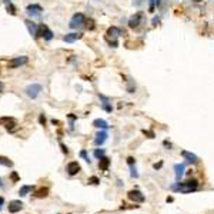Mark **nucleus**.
Listing matches in <instances>:
<instances>
[{
	"label": "nucleus",
	"mask_w": 214,
	"mask_h": 214,
	"mask_svg": "<svg viewBox=\"0 0 214 214\" xmlns=\"http://www.w3.org/2000/svg\"><path fill=\"white\" fill-rule=\"evenodd\" d=\"M171 190L176 193H181V194H188V193H194L198 190V181L197 180H188L186 183H176L171 186Z\"/></svg>",
	"instance_id": "nucleus-1"
},
{
	"label": "nucleus",
	"mask_w": 214,
	"mask_h": 214,
	"mask_svg": "<svg viewBox=\"0 0 214 214\" xmlns=\"http://www.w3.org/2000/svg\"><path fill=\"white\" fill-rule=\"evenodd\" d=\"M121 34V30L119 27H110L109 30H107V34H106V40L109 42V44L113 47H117V44H119V42H117V37Z\"/></svg>",
	"instance_id": "nucleus-2"
},
{
	"label": "nucleus",
	"mask_w": 214,
	"mask_h": 214,
	"mask_svg": "<svg viewBox=\"0 0 214 214\" xmlns=\"http://www.w3.org/2000/svg\"><path fill=\"white\" fill-rule=\"evenodd\" d=\"M84 23H86L84 14L83 13H76L74 16L71 17V20H70V27L71 29H79V27H81Z\"/></svg>",
	"instance_id": "nucleus-3"
},
{
	"label": "nucleus",
	"mask_w": 214,
	"mask_h": 214,
	"mask_svg": "<svg viewBox=\"0 0 214 214\" xmlns=\"http://www.w3.org/2000/svg\"><path fill=\"white\" fill-rule=\"evenodd\" d=\"M143 20H144V13H143V12H137V13L129 20V27L137 29L140 24L143 23Z\"/></svg>",
	"instance_id": "nucleus-4"
},
{
	"label": "nucleus",
	"mask_w": 214,
	"mask_h": 214,
	"mask_svg": "<svg viewBox=\"0 0 214 214\" xmlns=\"http://www.w3.org/2000/svg\"><path fill=\"white\" fill-rule=\"evenodd\" d=\"M37 37H43L44 40L49 42V40L53 39V32L47 27L46 24H40V26H39V30H37Z\"/></svg>",
	"instance_id": "nucleus-5"
},
{
	"label": "nucleus",
	"mask_w": 214,
	"mask_h": 214,
	"mask_svg": "<svg viewBox=\"0 0 214 214\" xmlns=\"http://www.w3.org/2000/svg\"><path fill=\"white\" fill-rule=\"evenodd\" d=\"M42 84H30V86H27V87H26V90H24V91H26V94H27L29 97L30 98H36L39 96V93H40V91H42Z\"/></svg>",
	"instance_id": "nucleus-6"
},
{
	"label": "nucleus",
	"mask_w": 214,
	"mask_h": 214,
	"mask_svg": "<svg viewBox=\"0 0 214 214\" xmlns=\"http://www.w3.org/2000/svg\"><path fill=\"white\" fill-rule=\"evenodd\" d=\"M27 56H19V57H14V59H12V60L7 63V66H9L10 69H16V67H20V66H24L27 64Z\"/></svg>",
	"instance_id": "nucleus-7"
},
{
	"label": "nucleus",
	"mask_w": 214,
	"mask_h": 214,
	"mask_svg": "<svg viewBox=\"0 0 214 214\" xmlns=\"http://www.w3.org/2000/svg\"><path fill=\"white\" fill-rule=\"evenodd\" d=\"M127 197H129L131 201H134V203H144V200H146L144 194H143L141 191H139V190H131V191H129Z\"/></svg>",
	"instance_id": "nucleus-8"
},
{
	"label": "nucleus",
	"mask_w": 214,
	"mask_h": 214,
	"mask_svg": "<svg viewBox=\"0 0 214 214\" xmlns=\"http://www.w3.org/2000/svg\"><path fill=\"white\" fill-rule=\"evenodd\" d=\"M26 12H27V14L33 16V17H40L42 12H43V7L40 5H29L26 7Z\"/></svg>",
	"instance_id": "nucleus-9"
},
{
	"label": "nucleus",
	"mask_w": 214,
	"mask_h": 214,
	"mask_svg": "<svg viewBox=\"0 0 214 214\" xmlns=\"http://www.w3.org/2000/svg\"><path fill=\"white\" fill-rule=\"evenodd\" d=\"M20 210H23V203L20 200H12L9 203V213H19Z\"/></svg>",
	"instance_id": "nucleus-10"
},
{
	"label": "nucleus",
	"mask_w": 214,
	"mask_h": 214,
	"mask_svg": "<svg viewBox=\"0 0 214 214\" xmlns=\"http://www.w3.org/2000/svg\"><path fill=\"white\" fill-rule=\"evenodd\" d=\"M24 24H26V27H27L29 33L32 34L34 39H37V30H39V26L34 22H32V20H24Z\"/></svg>",
	"instance_id": "nucleus-11"
},
{
	"label": "nucleus",
	"mask_w": 214,
	"mask_h": 214,
	"mask_svg": "<svg viewBox=\"0 0 214 214\" xmlns=\"http://www.w3.org/2000/svg\"><path fill=\"white\" fill-rule=\"evenodd\" d=\"M66 170H67V173H69L70 176H74V174H77V173L80 171V164L77 163V161H70V163L67 164Z\"/></svg>",
	"instance_id": "nucleus-12"
},
{
	"label": "nucleus",
	"mask_w": 214,
	"mask_h": 214,
	"mask_svg": "<svg viewBox=\"0 0 214 214\" xmlns=\"http://www.w3.org/2000/svg\"><path fill=\"white\" fill-rule=\"evenodd\" d=\"M181 156L186 158L188 163H191V164H197V163H198V157H197L195 154L190 153V151H186V150H183V151H181Z\"/></svg>",
	"instance_id": "nucleus-13"
},
{
	"label": "nucleus",
	"mask_w": 214,
	"mask_h": 214,
	"mask_svg": "<svg viewBox=\"0 0 214 214\" xmlns=\"http://www.w3.org/2000/svg\"><path fill=\"white\" fill-rule=\"evenodd\" d=\"M109 134H107V131H100L97 136H96V139H94V144L96 146H102L104 141L107 140Z\"/></svg>",
	"instance_id": "nucleus-14"
},
{
	"label": "nucleus",
	"mask_w": 214,
	"mask_h": 214,
	"mask_svg": "<svg viewBox=\"0 0 214 214\" xmlns=\"http://www.w3.org/2000/svg\"><path fill=\"white\" fill-rule=\"evenodd\" d=\"M93 126L97 127V129H102V130H107L109 129V123H107L106 120H103V119H96V120L93 121Z\"/></svg>",
	"instance_id": "nucleus-15"
},
{
	"label": "nucleus",
	"mask_w": 214,
	"mask_h": 214,
	"mask_svg": "<svg viewBox=\"0 0 214 214\" xmlns=\"http://www.w3.org/2000/svg\"><path fill=\"white\" fill-rule=\"evenodd\" d=\"M77 39H81V34H80V33H69V34H66L64 37H63V40H64L66 43H73V42H76Z\"/></svg>",
	"instance_id": "nucleus-16"
},
{
	"label": "nucleus",
	"mask_w": 214,
	"mask_h": 214,
	"mask_svg": "<svg viewBox=\"0 0 214 214\" xmlns=\"http://www.w3.org/2000/svg\"><path fill=\"white\" fill-rule=\"evenodd\" d=\"M184 168H186V166L184 164H176L174 166V171H176V180L178 181L180 178L183 177V174H184Z\"/></svg>",
	"instance_id": "nucleus-17"
},
{
	"label": "nucleus",
	"mask_w": 214,
	"mask_h": 214,
	"mask_svg": "<svg viewBox=\"0 0 214 214\" xmlns=\"http://www.w3.org/2000/svg\"><path fill=\"white\" fill-rule=\"evenodd\" d=\"M109 166H110V158H109V157H102V158H100V161H98V167H100V170L106 171L107 168H109Z\"/></svg>",
	"instance_id": "nucleus-18"
},
{
	"label": "nucleus",
	"mask_w": 214,
	"mask_h": 214,
	"mask_svg": "<svg viewBox=\"0 0 214 214\" xmlns=\"http://www.w3.org/2000/svg\"><path fill=\"white\" fill-rule=\"evenodd\" d=\"M100 98L103 100V103H102V106H103V109L106 110L107 113H112V106H110V103H109V98L107 97H104V96H100Z\"/></svg>",
	"instance_id": "nucleus-19"
},
{
	"label": "nucleus",
	"mask_w": 214,
	"mask_h": 214,
	"mask_svg": "<svg viewBox=\"0 0 214 214\" xmlns=\"http://www.w3.org/2000/svg\"><path fill=\"white\" fill-rule=\"evenodd\" d=\"M47 194H49V188H47V187H42V188H39V190L34 193V195H36V197H39V198L47 197Z\"/></svg>",
	"instance_id": "nucleus-20"
},
{
	"label": "nucleus",
	"mask_w": 214,
	"mask_h": 214,
	"mask_svg": "<svg viewBox=\"0 0 214 214\" xmlns=\"http://www.w3.org/2000/svg\"><path fill=\"white\" fill-rule=\"evenodd\" d=\"M0 166H5V167H12V166H13V161H12L9 157L0 156Z\"/></svg>",
	"instance_id": "nucleus-21"
},
{
	"label": "nucleus",
	"mask_w": 214,
	"mask_h": 214,
	"mask_svg": "<svg viewBox=\"0 0 214 214\" xmlns=\"http://www.w3.org/2000/svg\"><path fill=\"white\" fill-rule=\"evenodd\" d=\"M34 190V187L33 186H22L19 190V194L23 197V195H27V193H30V191Z\"/></svg>",
	"instance_id": "nucleus-22"
},
{
	"label": "nucleus",
	"mask_w": 214,
	"mask_h": 214,
	"mask_svg": "<svg viewBox=\"0 0 214 214\" xmlns=\"http://www.w3.org/2000/svg\"><path fill=\"white\" fill-rule=\"evenodd\" d=\"M94 27H96V24H94V20H91V19L86 20V29H87V30H93Z\"/></svg>",
	"instance_id": "nucleus-23"
},
{
	"label": "nucleus",
	"mask_w": 214,
	"mask_h": 214,
	"mask_svg": "<svg viewBox=\"0 0 214 214\" xmlns=\"http://www.w3.org/2000/svg\"><path fill=\"white\" fill-rule=\"evenodd\" d=\"M104 153H106V151H104L103 149H100V150H94V157H97L98 160H100L102 157H104Z\"/></svg>",
	"instance_id": "nucleus-24"
},
{
	"label": "nucleus",
	"mask_w": 214,
	"mask_h": 214,
	"mask_svg": "<svg viewBox=\"0 0 214 214\" xmlns=\"http://www.w3.org/2000/svg\"><path fill=\"white\" fill-rule=\"evenodd\" d=\"M7 12H9L12 16H14V14H16V7L12 5V2H9V3H7Z\"/></svg>",
	"instance_id": "nucleus-25"
},
{
	"label": "nucleus",
	"mask_w": 214,
	"mask_h": 214,
	"mask_svg": "<svg viewBox=\"0 0 214 214\" xmlns=\"http://www.w3.org/2000/svg\"><path fill=\"white\" fill-rule=\"evenodd\" d=\"M130 176L134 177V178H137V177H139V173H137V168H136L134 164H133V166H130Z\"/></svg>",
	"instance_id": "nucleus-26"
},
{
	"label": "nucleus",
	"mask_w": 214,
	"mask_h": 214,
	"mask_svg": "<svg viewBox=\"0 0 214 214\" xmlns=\"http://www.w3.org/2000/svg\"><path fill=\"white\" fill-rule=\"evenodd\" d=\"M88 183H91V184H98V183H100V180H98L96 176H91L90 178H88Z\"/></svg>",
	"instance_id": "nucleus-27"
},
{
	"label": "nucleus",
	"mask_w": 214,
	"mask_h": 214,
	"mask_svg": "<svg viewBox=\"0 0 214 214\" xmlns=\"http://www.w3.org/2000/svg\"><path fill=\"white\" fill-rule=\"evenodd\" d=\"M80 156H81V157H83L84 160H86V161H87V163H90V158H88L87 153H86V150H81V151H80Z\"/></svg>",
	"instance_id": "nucleus-28"
},
{
	"label": "nucleus",
	"mask_w": 214,
	"mask_h": 214,
	"mask_svg": "<svg viewBox=\"0 0 214 214\" xmlns=\"http://www.w3.org/2000/svg\"><path fill=\"white\" fill-rule=\"evenodd\" d=\"M154 3H156V0H150V7H149L150 13H153L154 12Z\"/></svg>",
	"instance_id": "nucleus-29"
},
{
	"label": "nucleus",
	"mask_w": 214,
	"mask_h": 214,
	"mask_svg": "<svg viewBox=\"0 0 214 214\" xmlns=\"http://www.w3.org/2000/svg\"><path fill=\"white\" fill-rule=\"evenodd\" d=\"M60 147H61V151H63V153H64V154H69V150H67V147H66L63 143H60Z\"/></svg>",
	"instance_id": "nucleus-30"
},
{
	"label": "nucleus",
	"mask_w": 214,
	"mask_h": 214,
	"mask_svg": "<svg viewBox=\"0 0 214 214\" xmlns=\"http://www.w3.org/2000/svg\"><path fill=\"white\" fill-rule=\"evenodd\" d=\"M127 163H129V166H133V164H136V160L133 157H129L127 158Z\"/></svg>",
	"instance_id": "nucleus-31"
},
{
	"label": "nucleus",
	"mask_w": 214,
	"mask_h": 214,
	"mask_svg": "<svg viewBox=\"0 0 214 214\" xmlns=\"http://www.w3.org/2000/svg\"><path fill=\"white\" fill-rule=\"evenodd\" d=\"M39 121H40V124H43V126H44V123H46V117L42 114V116L39 117Z\"/></svg>",
	"instance_id": "nucleus-32"
},
{
	"label": "nucleus",
	"mask_w": 214,
	"mask_h": 214,
	"mask_svg": "<svg viewBox=\"0 0 214 214\" xmlns=\"http://www.w3.org/2000/svg\"><path fill=\"white\" fill-rule=\"evenodd\" d=\"M158 23H160V17H154V19H153V26H157Z\"/></svg>",
	"instance_id": "nucleus-33"
},
{
	"label": "nucleus",
	"mask_w": 214,
	"mask_h": 214,
	"mask_svg": "<svg viewBox=\"0 0 214 214\" xmlns=\"http://www.w3.org/2000/svg\"><path fill=\"white\" fill-rule=\"evenodd\" d=\"M3 90H5V84L0 81V93H3Z\"/></svg>",
	"instance_id": "nucleus-34"
},
{
	"label": "nucleus",
	"mask_w": 214,
	"mask_h": 214,
	"mask_svg": "<svg viewBox=\"0 0 214 214\" xmlns=\"http://www.w3.org/2000/svg\"><path fill=\"white\" fill-rule=\"evenodd\" d=\"M161 166H163V163H158V164H154L153 167L156 168V170H157V168H160V167H161Z\"/></svg>",
	"instance_id": "nucleus-35"
},
{
	"label": "nucleus",
	"mask_w": 214,
	"mask_h": 214,
	"mask_svg": "<svg viewBox=\"0 0 214 214\" xmlns=\"http://www.w3.org/2000/svg\"><path fill=\"white\" fill-rule=\"evenodd\" d=\"M5 204V198L3 197H0V210H2V205Z\"/></svg>",
	"instance_id": "nucleus-36"
},
{
	"label": "nucleus",
	"mask_w": 214,
	"mask_h": 214,
	"mask_svg": "<svg viewBox=\"0 0 214 214\" xmlns=\"http://www.w3.org/2000/svg\"><path fill=\"white\" fill-rule=\"evenodd\" d=\"M12 178H13L14 181H16V180H17L19 177H17V174H16V173H13V174H12Z\"/></svg>",
	"instance_id": "nucleus-37"
},
{
	"label": "nucleus",
	"mask_w": 214,
	"mask_h": 214,
	"mask_svg": "<svg viewBox=\"0 0 214 214\" xmlns=\"http://www.w3.org/2000/svg\"><path fill=\"white\" fill-rule=\"evenodd\" d=\"M156 3H157V7H160L161 3H163V0H156Z\"/></svg>",
	"instance_id": "nucleus-38"
},
{
	"label": "nucleus",
	"mask_w": 214,
	"mask_h": 214,
	"mask_svg": "<svg viewBox=\"0 0 214 214\" xmlns=\"http://www.w3.org/2000/svg\"><path fill=\"white\" fill-rule=\"evenodd\" d=\"M194 3H200V2H203V0H193Z\"/></svg>",
	"instance_id": "nucleus-39"
},
{
	"label": "nucleus",
	"mask_w": 214,
	"mask_h": 214,
	"mask_svg": "<svg viewBox=\"0 0 214 214\" xmlns=\"http://www.w3.org/2000/svg\"><path fill=\"white\" fill-rule=\"evenodd\" d=\"M0 187H3V183H2V178H0Z\"/></svg>",
	"instance_id": "nucleus-40"
}]
</instances>
